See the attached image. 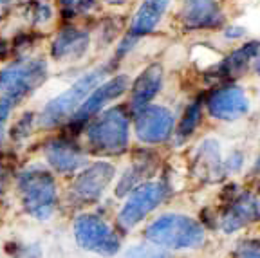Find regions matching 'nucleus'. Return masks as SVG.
<instances>
[{
	"instance_id": "obj_7",
	"label": "nucleus",
	"mask_w": 260,
	"mask_h": 258,
	"mask_svg": "<svg viewBox=\"0 0 260 258\" xmlns=\"http://www.w3.org/2000/svg\"><path fill=\"white\" fill-rule=\"evenodd\" d=\"M208 114L219 121H235L249 112V98L240 87L230 83L213 89L204 100Z\"/></svg>"
},
{
	"instance_id": "obj_15",
	"label": "nucleus",
	"mask_w": 260,
	"mask_h": 258,
	"mask_svg": "<svg viewBox=\"0 0 260 258\" xmlns=\"http://www.w3.org/2000/svg\"><path fill=\"white\" fill-rule=\"evenodd\" d=\"M258 217H260V202L253 195L242 194L228 208L226 215L222 218V230L226 233H233V231L240 230V228H244L249 222L256 220Z\"/></svg>"
},
{
	"instance_id": "obj_11",
	"label": "nucleus",
	"mask_w": 260,
	"mask_h": 258,
	"mask_svg": "<svg viewBox=\"0 0 260 258\" xmlns=\"http://www.w3.org/2000/svg\"><path fill=\"white\" fill-rule=\"evenodd\" d=\"M128 76L125 74H119V76L110 78L105 83H100L96 89L90 92V96L83 101V105L76 110V114L73 116V121L78 125H83L87 119L98 114L103 107L112 100H118L126 89H128Z\"/></svg>"
},
{
	"instance_id": "obj_8",
	"label": "nucleus",
	"mask_w": 260,
	"mask_h": 258,
	"mask_svg": "<svg viewBox=\"0 0 260 258\" xmlns=\"http://www.w3.org/2000/svg\"><path fill=\"white\" fill-rule=\"evenodd\" d=\"M165 195H167V190L159 182H146V184L138 186L134 194L128 197V201L123 204L118 215V222L125 230L138 226L146 215L161 204Z\"/></svg>"
},
{
	"instance_id": "obj_23",
	"label": "nucleus",
	"mask_w": 260,
	"mask_h": 258,
	"mask_svg": "<svg viewBox=\"0 0 260 258\" xmlns=\"http://www.w3.org/2000/svg\"><path fill=\"white\" fill-rule=\"evenodd\" d=\"M6 182H8V170H6L4 163H0V195L4 194Z\"/></svg>"
},
{
	"instance_id": "obj_27",
	"label": "nucleus",
	"mask_w": 260,
	"mask_h": 258,
	"mask_svg": "<svg viewBox=\"0 0 260 258\" xmlns=\"http://www.w3.org/2000/svg\"><path fill=\"white\" fill-rule=\"evenodd\" d=\"M63 4H73V2H76V0H61Z\"/></svg>"
},
{
	"instance_id": "obj_10",
	"label": "nucleus",
	"mask_w": 260,
	"mask_h": 258,
	"mask_svg": "<svg viewBox=\"0 0 260 258\" xmlns=\"http://www.w3.org/2000/svg\"><path fill=\"white\" fill-rule=\"evenodd\" d=\"M114 170L112 165L109 163H96V165L89 166L85 172H81L76 177V181L71 186V194L74 199L80 202H94L102 197L103 191L107 190V186L112 182Z\"/></svg>"
},
{
	"instance_id": "obj_5",
	"label": "nucleus",
	"mask_w": 260,
	"mask_h": 258,
	"mask_svg": "<svg viewBox=\"0 0 260 258\" xmlns=\"http://www.w3.org/2000/svg\"><path fill=\"white\" fill-rule=\"evenodd\" d=\"M74 237L85 251L112 256L119 251V238L112 228L96 215H81L74 222Z\"/></svg>"
},
{
	"instance_id": "obj_16",
	"label": "nucleus",
	"mask_w": 260,
	"mask_h": 258,
	"mask_svg": "<svg viewBox=\"0 0 260 258\" xmlns=\"http://www.w3.org/2000/svg\"><path fill=\"white\" fill-rule=\"evenodd\" d=\"M45 159L60 174H74L85 163V157L80 152V148L76 145H73L71 141H65V139L47 145Z\"/></svg>"
},
{
	"instance_id": "obj_25",
	"label": "nucleus",
	"mask_w": 260,
	"mask_h": 258,
	"mask_svg": "<svg viewBox=\"0 0 260 258\" xmlns=\"http://www.w3.org/2000/svg\"><path fill=\"white\" fill-rule=\"evenodd\" d=\"M253 71H255V73L260 76V54H258V58L255 60V63H253Z\"/></svg>"
},
{
	"instance_id": "obj_3",
	"label": "nucleus",
	"mask_w": 260,
	"mask_h": 258,
	"mask_svg": "<svg viewBox=\"0 0 260 258\" xmlns=\"http://www.w3.org/2000/svg\"><path fill=\"white\" fill-rule=\"evenodd\" d=\"M18 190L25 211L38 220L53 215L56 204V182L47 170L31 166L18 179Z\"/></svg>"
},
{
	"instance_id": "obj_9",
	"label": "nucleus",
	"mask_w": 260,
	"mask_h": 258,
	"mask_svg": "<svg viewBox=\"0 0 260 258\" xmlns=\"http://www.w3.org/2000/svg\"><path fill=\"white\" fill-rule=\"evenodd\" d=\"M134 128L143 143H162L174 130V116L161 105H146L138 110Z\"/></svg>"
},
{
	"instance_id": "obj_24",
	"label": "nucleus",
	"mask_w": 260,
	"mask_h": 258,
	"mask_svg": "<svg viewBox=\"0 0 260 258\" xmlns=\"http://www.w3.org/2000/svg\"><path fill=\"white\" fill-rule=\"evenodd\" d=\"M9 2H11V0H0V16L4 15V11L8 9Z\"/></svg>"
},
{
	"instance_id": "obj_12",
	"label": "nucleus",
	"mask_w": 260,
	"mask_h": 258,
	"mask_svg": "<svg viewBox=\"0 0 260 258\" xmlns=\"http://www.w3.org/2000/svg\"><path fill=\"white\" fill-rule=\"evenodd\" d=\"M181 20L186 29H217L224 24V15L217 0H184Z\"/></svg>"
},
{
	"instance_id": "obj_6",
	"label": "nucleus",
	"mask_w": 260,
	"mask_h": 258,
	"mask_svg": "<svg viewBox=\"0 0 260 258\" xmlns=\"http://www.w3.org/2000/svg\"><path fill=\"white\" fill-rule=\"evenodd\" d=\"M45 80V63L38 60H25L0 71V92L15 103L35 90Z\"/></svg>"
},
{
	"instance_id": "obj_4",
	"label": "nucleus",
	"mask_w": 260,
	"mask_h": 258,
	"mask_svg": "<svg viewBox=\"0 0 260 258\" xmlns=\"http://www.w3.org/2000/svg\"><path fill=\"white\" fill-rule=\"evenodd\" d=\"M87 139L98 153H121L128 145V117L123 107H116L90 123Z\"/></svg>"
},
{
	"instance_id": "obj_19",
	"label": "nucleus",
	"mask_w": 260,
	"mask_h": 258,
	"mask_svg": "<svg viewBox=\"0 0 260 258\" xmlns=\"http://www.w3.org/2000/svg\"><path fill=\"white\" fill-rule=\"evenodd\" d=\"M201 116H203V109H201V103L199 101H193L190 105L186 107L184 110V116L179 123V128H177V136L179 139H186L188 136L193 134V130L197 128L201 121Z\"/></svg>"
},
{
	"instance_id": "obj_20",
	"label": "nucleus",
	"mask_w": 260,
	"mask_h": 258,
	"mask_svg": "<svg viewBox=\"0 0 260 258\" xmlns=\"http://www.w3.org/2000/svg\"><path fill=\"white\" fill-rule=\"evenodd\" d=\"M125 258H167L159 249L154 247H145V246H134L126 251Z\"/></svg>"
},
{
	"instance_id": "obj_26",
	"label": "nucleus",
	"mask_w": 260,
	"mask_h": 258,
	"mask_svg": "<svg viewBox=\"0 0 260 258\" xmlns=\"http://www.w3.org/2000/svg\"><path fill=\"white\" fill-rule=\"evenodd\" d=\"M105 2H109V4H123L125 0H105Z\"/></svg>"
},
{
	"instance_id": "obj_21",
	"label": "nucleus",
	"mask_w": 260,
	"mask_h": 258,
	"mask_svg": "<svg viewBox=\"0 0 260 258\" xmlns=\"http://www.w3.org/2000/svg\"><path fill=\"white\" fill-rule=\"evenodd\" d=\"M11 107H13V101L9 98H0V136H2V125L4 121L8 119L9 112H11Z\"/></svg>"
},
{
	"instance_id": "obj_17",
	"label": "nucleus",
	"mask_w": 260,
	"mask_h": 258,
	"mask_svg": "<svg viewBox=\"0 0 260 258\" xmlns=\"http://www.w3.org/2000/svg\"><path fill=\"white\" fill-rule=\"evenodd\" d=\"M89 47V35L76 29H63L56 37L53 45V56L58 60L80 58Z\"/></svg>"
},
{
	"instance_id": "obj_2",
	"label": "nucleus",
	"mask_w": 260,
	"mask_h": 258,
	"mask_svg": "<svg viewBox=\"0 0 260 258\" xmlns=\"http://www.w3.org/2000/svg\"><path fill=\"white\" fill-rule=\"evenodd\" d=\"M109 71H110V65H103V67L94 69V71L87 73L85 76H81L74 85H71L65 92H61L53 101H49L40 117L42 125L56 126L60 123H63L65 119L73 117L76 114V110L83 105V101L90 96V92L109 74Z\"/></svg>"
},
{
	"instance_id": "obj_22",
	"label": "nucleus",
	"mask_w": 260,
	"mask_h": 258,
	"mask_svg": "<svg viewBox=\"0 0 260 258\" xmlns=\"http://www.w3.org/2000/svg\"><path fill=\"white\" fill-rule=\"evenodd\" d=\"M224 37H226L228 40H239V38L246 37V29L239 27V25H232V27H228L226 31H224Z\"/></svg>"
},
{
	"instance_id": "obj_14",
	"label": "nucleus",
	"mask_w": 260,
	"mask_h": 258,
	"mask_svg": "<svg viewBox=\"0 0 260 258\" xmlns=\"http://www.w3.org/2000/svg\"><path fill=\"white\" fill-rule=\"evenodd\" d=\"M162 85V67L159 63H154L150 67H146L138 80L132 85L130 90V110H141L150 103V100L161 90Z\"/></svg>"
},
{
	"instance_id": "obj_1",
	"label": "nucleus",
	"mask_w": 260,
	"mask_h": 258,
	"mask_svg": "<svg viewBox=\"0 0 260 258\" xmlns=\"http://www.w3.org/2000/svg\"><path fill=\"white\" fill-rule=\"evenodd\" d=\"M145 237L157 247L195 249L204 242V230L197 220L184 215H162L148 224Z\"/></svg>"
},
{
	"instance_id": "obj_18",
	"label": "nucleus",
	"mask_w": 260,
	"mask_h": 258,
	"mask_svg": "<svg viewBox=\"0 0 260 258\" xmlns=\"http://www.w3.org/2000/svg\"><path fill=\"white\" fill-rule=\"evenodd\" d=\"M168 4H170V0H145L141 8H139V11L136 13L130 33L134 37H143V35L152 33L155 29V25L161 22Z\"/></svg>"
},
{
	"instance_id": "obj_13",
	"label": "nucleus",
	"mask_w": 260,
	"mask_h": 258,
	"mask_svg": "<svg viewBox=\"0 0 260 258\" xmlns=\"http://www.w3.org/2000/svg\"><path fill=\"white\" fill-rule=\"evenodd\" d=\"M258 54H260V42L258 40L246 42L239 49H235L230 56H226L224 60L219 61V65H217V76L224 78V80H235V78L242 76V74H246V71L249 67H253Z\"/></svg>"
}]
</instances>
